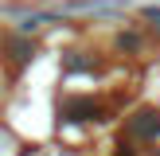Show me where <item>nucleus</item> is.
I'll use <instances>...</instances> for the list:
<instances>
[{"mask_svg":"<svg viewBox=\"0 0 160 156\" xmlns=\"http://www.w3.org/2000/svg\"><path fill=\"white\" fill-rule=\"evenodd\" d=\"M129 133H133L137 140L160 137V113H156V109H137V113L129 117Z\"/></svg>","mask_w":160,"mask_h":156,"instance_id":"nucleus-1","label":"nucleus"}]
</instances>
